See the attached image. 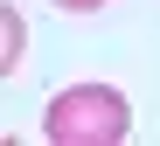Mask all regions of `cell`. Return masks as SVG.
<instances>
[{"label": "cell", "instance_id": "6da1fadb", "mask_svg": "<svg viewBox=\"0 0 160 146\" xmlns=\"http://www.w3.org/2000/svg\"><path fill=\"white\" fill-rule=\"evenodd\" d=\"M42 132L56 146H118L132 132V104H125V91H112V83H70V91L49 98Z\"/></svg>", "mask_w": 160, "mask_h": 146}, {"label": "cell", "instance_id": "3957f363", "mask_svg": "<svg viewBox=\"0 0 160 146\" xmlns=\"http://www.w3.org/2000/svg\"><path fill=\"white\" fill-rule=\"evenodd\" d=\"M56 7H70V14H91V7H104V0H56Z\"/></svg>", "mask_w": 160, "mask_h": 146}, {"label": "cell", "instance_id": "7a4b0ae2", "mask_svg": "<svg viewBox=\"0 0 160 146\" xmlns=\"http://www.w3.org/2000/svg\"><path fill=\"white\" fill-rule=\"evenodd\" d=\"M28 56V21H21L7 0H0V77H14V63Z\"/></svg>", "mask_w": 160, "mask_h": 146}]
</instances>
